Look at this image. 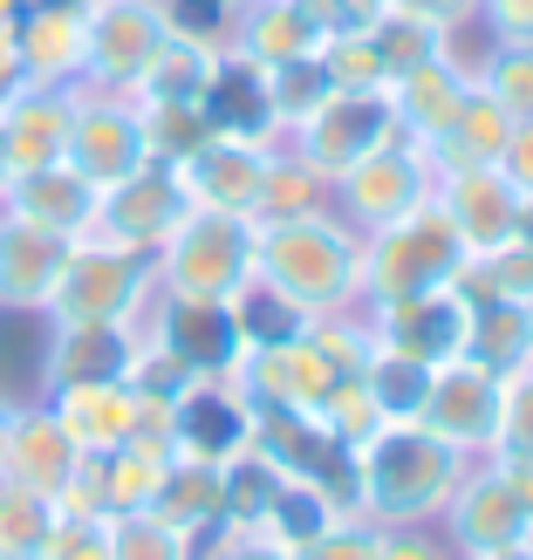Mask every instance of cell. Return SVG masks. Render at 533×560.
<instances>
[{
	"label": "cell",
	"instance_id": "obj_1",
	"mask_svg": "<svg viewBox=\"0 0 533 560\" xmlns=\"http://www.w3.org/2000/svg\"><path fill=\"white\" fill-rule=\"evenodd\" d=\"M254 280L274 288L280 301H294L301 315L362 307V233L335 206L294 212V219H260Z\"/></svg>",
	"mask_w": 533,
	"mask_h": 560
},
{
	"label": "cell",
	"instance_id": "obj_2",
	"mask_svg": "<svg viewBox=\"0 0 533 560\" xmlns=\"http://www.w3.org/2000/svg\"><path fill=\"white\" fill-rule=\"evenodd\" d=\"M465 452L444 444L438 431L410 424H376L356 444V492H362V520L370 526H438L444 499L465 479Z\"/></svg>",
	"mask_w": 533,
	"mask_h": 560
},
{
	"label": "cell",
	"instance_id": "obj_3",
	"mask_svg": "<svg viewBox=\"0 0 533 560\" xmlns=\"http://www.w3.org/2000/svg\"><path fill=\"white\" fill-rule=\"evenodd\" d=\"M254 246H260V219L192 206L178 226H172V240L151 254L158 294H178V301H233L246 280H254Z\"/></svg>",
	"mask_w": 533,
	"mask_h": 560
},
{
	"label": "cell",
	"instance_id": "obj_4",
	"mask_svg": "<svg viewBox=\"0 0 533 560\" xmlns=\"http://www.w3.org/2000/svg\"><path fill=\"white\" fill-rule=\"evenodd\" d=\"M465 240L459 226L425 199L417 212L390 219V226L362 233V301H397V294H431L465 280Z\"/></svg>",
	"mask_w": 533,
	"mask_h": 560
},
{
	"label": "cell",
	"instance_id": "obj_5",
	"mask_svg": "<svg viewBox=\"0 0 533 560\" xmlns=\"http://www.w3.org/2000/svg\"><path fill=\"white\" fill-rule=\"evenodd\" d=\"M158 294V273H151V254H130V246H109V240H76L69 260H62V280L42 307L48 328H76V322H137Z\"/></svg>",
	"mask_w": 533,
	"mask_h": 560
},
{
	"label": "cell",
	"instance_id": "obj_6",
	"mask_svg": "<svg viewBox=\"0 0 533 560\" xmlns=\"http://www.w3.org/2000/svg\"><path fill=\"white\" fill-rule=\"evenodd\" d=\"M164 42H172L164 0H90L82 8V90L130 96Z\"/></svg>",
	"mask_w": 533,
	"mask_h": 560
},
{
	"label": "cell",
	"instance_id": "obj_7",
	"mask_svg": "<svg viewBox=\"0 0 533 560\" xmlns=\"http://www.w3.org/2000/svg\"><path fill=\"white\" fill-rule=\"evenodd\" d=\"M431 185H438V164L425 158V144H410V137L397 130L390 144H376L370 158H356L349 172L328 185V206L343 212L356 233H376V226H390V219L425 206Z\"/></svg>",
	"mask_w": 533,
	"mask_h": 560
},
{
	"label": "cell",
	"instance_id": "obj_8",
	"mask_svg": "<svg viewBox=\"0 0 533 560\" xmlns=\"http://www.w3.org/2000/svg\"><path fill=\"white\" fill-rule=\"evenodd\" d=\"M390 137H397V109H390V90H328L288 137H280V144H294V151L335 185L356 158H370L376 144H390Z\"/></svg>",
	"mask_w": 533,
	"mask_h": 560
},
{
	"label": "cell",
	"instance_id": "obj_9",
	"mask_svg": "<svg viewBox=\"0 0 533 560\" xmlns=\"http://www.w3.org/2000/svg\"><path fill=\"white\" fill-rule=\"evenodd\" d=\"M362 322H370V342L390 355H410L425 370L465 355V322L472 301L465 288H431V294H397V301H362Z\"/></svg>",
	"mask_w": 533,
	"mask_h": 560
},
{
	"label": "cell",
	"instance_id": "obj_10",
	"mask_svg": "<svg viewBox=\"0 0 533 560\" xmlns=\"http://www.w3.org/2000/svg\"><path fill=\"white\" fill-rule=\"evenodd\" d=\"M69 164L96 191H109L117 178L144 172L151 144H144V117H137V96L117 90H82L76 82V124H69Z\"/></svg>",
	"mask_w": 533,
	"mask_h": 560
},
{
	"label": "cell",
	"instance_id": "obj_11",
	"mask_svg": "<svg viewBox=\"0 0 533 560\" xmlns=\"http://www.w3.org/2000/svg\"><path fill=\"white\" fill-rule=\"evenodd\" d=\"M438 534L452 540L459 560H479L493 547H513V540L533 534L513 486H507V471H499V458H472L465 465V479L452 486V499H444V513H438Z\"/></svg>",
	"mask_w": 533,
	"mask_h": 560
},
{
	"label": "cell",
	"instance_id": "obj_12",
	"mask_svg": "<svg viewBox=\"0 0 533 560\" xmlns=\"http://www.w3.org/2000/svg\"><path fill=\"white\" fill-rule=\"evenodd\" d=\"M185 212H192V199H185L178 172L172 164H144V172H130V178H117L103 191L90 233L109 240V246H130V254H158Z\"/></svg>",
	"mask_w": 533,
	"mask_h": 560
},
{
	"label": "cell",
	"instance_id": "obj_13",
	"mask_svg": "<svg viewBox=\"0 0 533 560\" xmlns=\"http://www.w3.org/2000/svg\"><path fill=\"white\" fill-rule=\"evenodd\" d=\"M246 444H254V397H246L233 376H199L172 404V452L178 458L227 465Z\"/></svg>",
	"mask_w": 533,
	"mask_h": 560
},
{
	"label": "cell",
	"instance_id": "obj_14",
	"mask_svg": "<svg viewBox=\"0 0 533 560\" xmlns=\"http://www.w3.org/2000/svg\"><path fill=\"white\" fill-rule=\"evenodd\" d=\"M417 424L438 431L444 444H459L465 458H486L493 431H499V376L479 370L472 355L431 370V397H425V410H417Z\"/></svg>",
	"mask_w": 533,
	"mask_h": 560
},
{
	"label": "cell",
	"instance_id": "obj_15",
	"mask_svg": "<svg viewBox=\"0 0 533 560\" xmlns=\"http://www.w3.org/2000/svg\"><path fill=\"white\" fill-rule=\"evenodd\" d=\"M144 328L172 349L192 376H233V362L246 355L240 322L227 301H178V294H151Z\"/></svg>",
	"mask_w": 533,
	"mask_h": 560
},
{
	"label": "cell",
	"instance_id": "obj_16",
	"mask_svg": "<svg viewBox=\"0 0 533 560\" xmlns=\"http://www.w3.org/2000/svg\"><path fill=\"white\" fill-rule=\"evenodd\" d=\"M343 376L335 362L308 342V328L288 335V342H267V349H246L233 362V383L246 389L254 404H274V410H322L328 383Z\"/></svg>",
	"mask_w": 533,
	"mask_h": 560
},
{
	"label": "cell",
	"instance_id": "obj_17",
	"mask_svg": "<svg viewBox=\"0 0 533 560\" xmlns=\"http://www.w3.org/2000/svg\"><path fill=\"white\" fill-rule=\"evenodd\" d=\"M267 151L274 144H254V137H219L212 130L199 151H185L172 164V172H178V185H185L192 206H206V212H246V219H254Z\"/></svg>",
	"mask_w": 533,
	"mask_h": 560
},
{
	"label": "cell",
	"instance_id": "obj_18",
	"mask_svg": "<svg viewBox=\"0 0 533 560\" xmlns=\"http://www.w3.org/2000/svg\"><path fill=\"white\" fill-rule=\"evenodd\" d=\"M96 206H103V191L82 178L69 158L27 164V172H14L8 191H0V212L27 219V226H42V233H62V240H90Z\"/></svg>",
	"mask_w": 533,
	"mask_h": 560
},
{
	"label": "cell",
	"instance_id": "obj_19",
	"mask_svg": "<svg viewBox=\"0 0 533 560\" xmlns=\"http://www.w3.org/2000/svg\"><path fill=\"white\" fill-rule=\"evenodd\" d=\"M76 471H82V444L55 424V410L42 397H21L8 424V452H0V479H14L42 499H62Z\"/></svg>",
	"mask_w": 533,
	"mask_h": 560
},
{
	"label": "cell",
	"instance_id": "obj_20",
	"mask_svg": "<svg viewBox=\"0 0 533 560\" xmlns=\"http://www.w3.org/2000/svg\"><path fill=\"white\" fill-rule=\"evenodd\" d=\"M431 199H438V212L459 226L465 254H486V246H499V240H513V233H520V191H513V178L499 172V164L438 172Z\"/></svg>",
	"mask_w": 533,
	"mask_h": 560
},
{
	"label": "cell",
	"instance_id": "obj_21",
	"mask_svg": "<svg viewBox=\"0 0 533 560\" xmlns=\"http://www.w3.org/2000/svg\"><path fill=\"white\" fill-rule=\"evenodd\" d=\"M137 335H144V315H137V322H76V328H48V349H42V389L130 376Z\"/></svg>",
	"mask_w": 533,
	"mask_h": 560
},
{
	"label": "cell",
	"instance_id": "obj_22",
	"mask_svg": "<svg viewBox=\"0 0 533 560\" xmlns=\"http://www.w3.org/2000/svg\"><path fill=\"white\" fill-rule=\"evenodd\" d=\"M62 233H42L27 219L0 212V315H42L55 280H62V260H69Z\"/></svg>",
	"mask_w": 533,
	"mask_h": 560
},
{
	"label": "cell",
	"instance_id": "obj_23",
	"mask_svg": "<svg viewBox=\"0 0 533 560\" xmlns=\"http://www.w3.org/2000/svg\"><path fill=\"white\" fill-rule=\"evenodd\" d=\"M35 397L55 410V424L82 444V458L117 452L124 438H137V389L124 376H109V383H62V389H35Z\"/></svg>",
	"mask_w": 533,
	"mask_h": 560
},
{
	"label": "cell",
	"instance_id": "obj_24",
	"mask_svg": "<svg viewBox=\"0 0 533 560\" xmlns=\"http://www.w3.org/2000/svg\"><path fill=\"white\" fill-rule=\"evenodd\" d=\"M69 124H76V82H27L0 103V137H8V158L14 172L27 164H55L69 158Z\"/></svg>",
	"mask_w": 533,
	"mask_h": 560
},
{
	"label": "cell",
	"instance_id": "obj_25",
	"mask_svg": "<svg viewBox=\"0 0 533 560\" xmlns=\"http://www.w3.org/2000/svg\"><path fill=\"white\" fill-rule=\"evenodd\" d=\"M322 27L308 14V0H233L227 8V55H246V62H294V55H315Z\"/></svg>",
	"mask_w": 533,
	"mask_h": 560
},
{
	"label": "cell",
	"instance_id": "obj_26",
	"mask_svg": "<svg viewBox=\"0 0 533 560\" xmlns=\"http://www.w3.org/2000/svg\"><path fill=\"white\" fill-rule=\"evenodd\" d=\"M472 96V69L459 48L431 55V62H417L410 75L390 82V109H397V130L410 137V144H431V137L459 117V103Z\"/></svg>",
	"mask_w": 533,
	"mask_h": 560
},
{
	"label": "cell",
	"instance_id": "obj_27",
	"mask_svg": "<svg viewBox=\"0 0 533 560\" xmlns=\"http://www.w3.org/2000/svg\"><path fill=\"white\" fill-rule=\"evenodd\" d=\"M14 48L27 82H82V0H27L14 14Z\"/></svg>",
	"mask_w": 533,
	"mask_h": 560
},
{
	"label": "cell",
	"instance_id": "obj_28",
	"mask_svg": "<svg viewBox=\"0 0 533 560\" xmlns=\"http://www.w3.org/2000/svg\"><path fill=\"white\" fill-rule=\"evenodd\" d=\"M206 124L219 137H254V144H280L274 103H267V69L246 55H219V75L206 90Z\"/></svg>",
	"mask_w": 533,
	"mask_h": 560
},
{
	"label": "cell",
	"instance_id": "obj_29",
	"mask_svg": "<svg viewBox=\"0 0 533 560\" xmlns=\"http://www.w3.org/2000/svg\"><path fill=\"white\" fill-rule=\"evenodd\" d=\"M144 513H158V520L172 526V534H185L192 547L212 540V534H219V465L178 458V452H172V465H164V479H158V492H151Z\"/></svg>",
	"mask_w": 533,
	"mask_h": 560
},
{
	"label": "cell",
	"instance_id": "obj_30",
	"mask_svg": "<svg viewBox=\"0 0 533 560\" xmlns=\"http://www.w3.org/2000/svg\"><path fill=\"white\" fill-rule=\"evenodd\" d=\"M507 137H513V117L479 90V82H472V96L459 103V117L425 144V158L438 164V172H472V164H499Z\"/></svg>",
	"mask_w": 533,
	"mask_h": 560
},
{
	"label": "cell",
	"instance_id": "obj_31",
	"mask_svg": "<svg viewBox=\"0 0 533 560\" xmlns=\"http://www.w3.org/2000/svg\"><path fill=\"white\" fill-rule=\"evenodd\" d=\"M219 42L206 35H185V27H172V42L158 48V62L144 69V82H137V103H199L206 109V90H212V75H219Z\"/></svg>",
	"mask_w": 533,
	"mask_h": 560
},
{
	"label": "cell",
	"instance_id": "obj_32",
	"mask_svg": "<svg viewBox=\"0 0 533 560\" xmlns=\"http://www.w3.org/2000/svg\"><path fill=\"white\" fill-rule=\"evenodd\" d=\"M472 301V322H465V355L493 376H513V370H533V307L520 301Z\"/></svg>",
	"mask_w": 533,
	"mask_h": 560
},
{
	"label": "cell",
	"instance_id": "obj_33",
	"mask_svg": "<svg viewBox=\"0 0 533 560\" xmlns=\"http://www.w3.org/2000/svg\"><path fill=\"white\" fill-rule=\"evenodd\" d=\"M274 492H280V471L246 444L240 458L219 465V526H233V534H260Z\"/></svg>",
	"mask_w": 533,
	"mask_h": 560
},
{
	"label": "cell",
	"instance_id": "obj_34",
	"mask_svg": "<svg viewBox=\"0 0 533 560\" xmlns=\"http://www.w3.org/2000/svg\"><path fill=\"white\" fill-rule=\"evenodd\" d=\"M315 206H328V178L294 144H274L267 151V172H260V206H254V219H294V212H315Z\"/></svg>",
	"mask_w": 533,
	"mask_h": 560
},
{
	"label": "cell",
	"instance_id": "obj_35",
	"mask_svg": "<svg viewBox=\"0 0 533 560\" xmlns=\"http://www.w3.org/2000/svg\"><path fill=\"white\" fill-rule=\"evenodd\" d=\"M362 389H370V404L383 424H410L417 410H425L431 397V370L425 362H410V355H390V349H370V362H362Z\"/></svg>",
	"mask_w": 533,
	"mask_h": 560
},
{
	"label": "cell",
	"instance_id": "obj_36",
	"mask_svg": "<svg viewBox=\"0 0 533 560\" xmlns=\"http://www.w3.org/2000/svg\"><path fill=\"white\" fill-rule=\"evenodd\" d=\"M370 48H376V62H383V82H397V75H410L417 62H431V55H444V48H459L452 35H438L431 21H417V14H404V8H383L370 27Z\"/></svg>",
	"mask_w": 533,
	"mask_h": 560
},
{
	"label": "cell",
	"instance_id": "obj_37",
	"mask_svg": "<svg viewBox=\"0 0 533 560\" xmlns=\"http://www.w3.org/2000/svg\"><path fill=\"white\" fill-rule=\"evenodd\" d=\"M459 288L479 294V301H520V307H533V240L513 233V240L486 246V254H472Z\"/></svg>",
	"mask_w": 533,
	"mask_h": 560
},
{
	"label": "cell",
	"instance_id": "obj_38",
	"mask_svg": "<svg viewBox=\"0 0 533 560\" xmlns=\"http://www.w3.org/2000/svg\"><path fill=\"white\" fill-rule=\"evenodd\" d=\"M472 82L507 109V117H533V42H493L479 62H472Z\"/></svg>",
	"mask_w": 533,
	"mask_h": 560
},
{
	"label": "cell",
	"instance_id": "obj_39",
	"mask_svg": "<svg viewBox=\"0 0 533 560\" xmlns=\"http://www.w3.org/2000/svg\"><path fill=\"white\" fill-rule=\"evenodd\" d=\"M328 90H335V75H328V62H322V48H315V55H294V62H274V69H267V103H274L280 137H288Z\"/></svg>",
	"mask_w": 533,
	"mask_h": 560
},
{
	"label": "cell",
	"instance_id": "obj_40",
	"mask_svg": "<svg viewBox=\"0 0 533 560\" xmlns=\"http://www.w3.org/2000/svg\"><path fill=\"white\" fill-rule=\"evenodd\" d=\"M48 526H55V499L0 479V560H35Z\"/></svg>",
	"mask_w": 533,
	"mask_h": 560
},
{
	"label": "cell",
	"instance_id": "obj_41",
	"mask_svg": "<svg viewBox=\"0 0 533 560\" xmlns=\"http://www.w3.org/2000/svg\"><path fill=\"white\" fill-rule=\"evenodd\" d=\"M328 520H343L328 506V499L315 492V486H301V479H280V492H274V506H267V520H260V534L267 540H280V547H308L322 534Z\"/></svg>",
	"mask_w": 533,
	"mask_h": 560
},
{
	"label": "cell",
	"instance_id": "obj_42",
	"mask_svg": "<svg viewBox=\"0 0 533 560\" xmlns=\"http://www.w3.org/2000/svg\"><path fill=\"white\" fill-rule=\"evenodd\" d=\"M227 307H233V322H240V342H246V349L288 342V335H301V328H308L301 307H294V301H280L274 288H260V280H246V288H240Z\"/></svg>",
	"mask_w": 533,
	"mask_h": 560
},
{
	"label": "cell",
	"instance_id": "obj_43",
	"mask_svg": "<svg viewBox=\"0 0 533 560\" xmlns=\"http://www.w3.org/2000/svg\"><path fill=\"white\" fill-rule=\"evenodd\" d=\"M137 117H144V144H151V164H178L185 151H199L212 124L199 103H137Z\"/></svg>",
	"mask_w": 533,
	"mask_h": 560
},
{
	"label": "cell",
	"instance_id": "obj_44",
	"mask_svg": "<svg viewBox=\"0 0 533 560\" xmlns=\"http://www.w3.org/2000/svg\"><path fill=\"white\" fill-rule=\"evenodd\" d=\"M109 560H199V547L172 534L158 513H117L109 520Z\"/></svg>",
	"mask_w": 533,
	"mask_h": 560
},
{
	"label": "cell",
	"instance_id": "obj_45",
	"mask_svg": "<svg viewBox=\"0 0 533 560\" xmlns=\"http://www.w3.org/2000/svg\"><path fill=\"white\" fill-rule=\"evenodd\" d=\"M124 383L137 389V397H151V404H178L199 376H192L185 362H178V355H172V349H164L158 335L144 328V335H137V355H130V376H124Z\"/></svg>",
	"mask_w": 533,
	"mask_h": 560
},
{
	"label": "cell",
	"instance_id": "obj_46",
	"mask_svg": "<svg viewBox=\"0 0 533 560\" xmlns=\"http://www.w3.org/2000/svg\"><path fill=\"white\" fill-rule=\"evenodd\" d=\"M486 458H533V370L499 376V431Z\"/></svg>",
	"mask_w": 533,
	"mask_h": 560
},
{
	"label": "cell",
	"instance_id": "obj_47",
	"mask_svg": "<svg viewBox=\"0 0 533 560\" xmlns=\"http://www.w3.org/2000/svg\"><path fill=\"white\" fill-rule=\"evenodd\" d=\"M35 560H109V520L55 506V526H48V540H42Z\"/></svg>",
	"mask_w": 533,
	"mask_h": 560
},
{
	"label": "cell",
	"instance_id": "obj_48",
	"mask_svg": "<svg viewBox=\"0 0 533 560\" xmlns=\"http://www.w3.org/2000/svg\"><path fill=\"white\" fill-rule=\"evenodd\" d=\"M315 417H322V424H328L335 438H343V444H362V438H370V431L383 424L376 404H370V389H362V376H335Z\"/></svg>",
	"mask_w": 533,
	"mask_h": 560
},
{
	"label": "cell",
	"instance_id": "obj_49",
	"mask_svg": "<svg viewBox=\"0 0 533 560\" xmlns=\"http://www.w3.org/2000/svg\"><path fill=\"white\" fill-rule=\"evenodd\" d=\"M376 540H383V526H370L362 513H343L308 547H294V560H376Z\"/></svg>",
	"mask_w": 533,
	"mask_h": 560
},
{
	"label": "cell",
	"instance_id": "obj_50",
	"mask_svg": "<svg viewBox=\"0 0 533 560\" xmlns=\"http://www.w3.org/2000/svg\"><path fill=\"white\" fill-rule=\"evenodd\" d=\"M322 62L335 75V90H390L370 35H335V42H322Z\"/></svg>",
	"mask_w": 533,
	"mask_h": 560
},
{
	"label": "cell",
	"instance_id": "obj_51",
	"mask_svg": "<svg viewBox=\"0 0 533 560\" xmlns=\"http://www.w3.org/2000/svg\"><path fill=\"white\" fill-rule=\"evenodd\" d=\"M376 560H459V553H452V540H444L438 526H383Z\"/></svg>",
	"mask_w": 533,
	"mask_h": 560
},
{
	"label": "cell",
	"instance_id": "obj_52",
	"mask_svg": "<svg viewBox=\"0 0 533 560\" xmlns=\"http://www.w3.org/2000/svg\"><path fill=\"white\" fill-rule=\"evenodd\" d=\"M383 8H390V0H308V14H315L322 42H335V35H362V27H370Z\"/></svg>",
	"mask_w": 533,
	"mask_h": 560
},
{
	"label": "cell",
	"instance_id": "obj_53",
	"mask_svg": "<svg viewBox=\"0 0 533 560\" xmlns=\"http://www.w3.org/2000/svg\"><path fill=\"white\" fill-rule=\"evenodd\" d=\"M199 560H294V547H280L267 534H233V526H219L212 540H199Z\"/></svg>",
	"mask_w": 533,
	"mask_h": 560
},
{
	"label": "cell",
	"instance_id": "obj_54",
	"mask_svg": "<svg viewBox=\"0 0 533 560\" xmlns=\"http://www.w3.org/2000/svg\"><path fill=\"white\" fill-rule=\"evenodd\" d=\"M479 27L493 42H533V0H479Z\"/></svg>",
	"mask_w": 533,
	"mask_h": 560
},
{
	"label": "cell",
	"instance_id": "obj_55",
	"mask_svg": "<svg viewBox=\"0 0 533 560\" xmlns=\"http://www.w3.org/2000/svg\"><path fill=\"white\" fill-rule=\"evenodd\" d=\"M390 8H404L417 21H431L438 35H459V27L479 21V0H390Z\"/></svg>",
	"mask_w": 533,
	"mask_h": 560
},
{
	"label": "cell",
	"instance_id": "obj_56",
	"mask_svg": "<svg viewBox=\"0 0 533 560\" xmlns=\"http://www.w3.org/2000/svg\"><path fill=\"white\" fill-rule=\"evenodd\" d=\"M499 172L513 178V191H520V199H533V117H520V124H513L507 151H499Z\"/></svg>",
	"mask_w": 533,
	"mask_h": 560
},
{
	"label": "cell",
	"instance_id": "obj_57",
	"mask_svg": "<svg viewBox=\"0 0 533 560\" xmlns=\"http://www.w3.org/2000/svg\"><path fill=\"white\" fill-rule=\"evenodd\" d=\"M14 90H27V69H21V48H14V21H0V103Z\"/></svg>",
	"mask_w": 533,
	"mask_h": 560
},
{
	"label": "cell",
	"instance_id": "obj_58",
	"mask_svg": "<svg viewBox=\"0 0 533 560\" xmlns=\"http://www.w3.org/2000/svg\"><path fill=\"white\" fill-rule=\"evenodd\" d=\"M499 471H507V486H513L520 513H526V526H533V458H499Z\"/></svg>",
	"mask_w": 533,
	"mask_h": 560
},
{
	"label": "cell",
	"instance_id": "obj_59",
	"mask_svg": "<svg viewBox=\"0 0 533 560\" xmlns=\"http://www.w3.org/2000/svg\"><path fill=\"white\" fill-rule=\"evenodd\" d=\"M479 560H533V534L513 540V547H493V553H479Z\"/></svg>",
	"mask_w": 533,
	"mask_h": 560
},
{
	"label": "cell",
	"instance_id": "obj_60",
	"mask_svg": "<svg viewBox=\"0 0 533 560\" xmlns=\"http://www.w3.org/2000/svg\"><path fill=\"white\" fill-rule=\"evenodd\" d=\"M14 404H21V397H0V452H8V424H14Z\"/></svg>",
	"mask_w": 533,
	"mask_h": 560
},
{
	"label": "cell",
	"instance_id": "obj_61",
	"mask_svg": "<svg viewBox=\"0 0 533 560\" xmlns=\"http://www.w3.org/2000/svg\"><path fill=\"white\" fill-rule=\"evenodd\" d=\"M8 178H14V158H8V137H0V191H8Z\"/></svg>",
	"mask_w": 533,
	"mask_h": 560
},
{
	"label": "cell",
	"instance_id": "obj_62",
	"mask_svg": "<svg viewBox=\"0 0 533 560\" xmlns=\"http://www.w3.org/2000/svg\"><path fill=\"white\" fill-rule=\"evenodd\" d=\"M520 240H533V199H520Z\"/></svg>",
	"mask_w": 533,
	"mask_h": 560
},
{
	"label": "cell",
	"instance_id": "obj_63",
	"mask_svg": "<svg viewBox=\"0 0 533 560\" xmlns=\"http://www.w3.org/2000/svg\"><path fill=\"white\" fill-rule=\"evenodd\" d=\"M82 8H90V0H82Z\"/></svg>",
	"mask_w": 533,
	"mask_h": 560
}]
</instances>
